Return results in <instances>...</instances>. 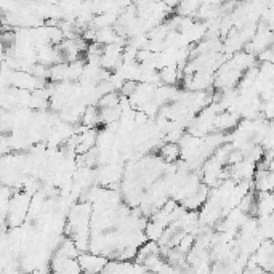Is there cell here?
I'll return each instance as SVG.
<instances>
[{
    "label": "cell",
    "mask_w": 274,
    "mask_h": 274,
    "mask_svg": "<svg viewBox=\"0 0 274 274\" xmlns=\"http://www.w3.org/2000/svg\"><path fill=\"white\" fill-rule=\"evenodd\" d=\"M157 154L166 163H175L180 159V146L178 143H163L159 148Z\"/></svg>",
    "instance_id": "7a4b0ae2"
},
{
    "label": "cell",
    "mask_w": 274,
    "mask_h": 274,
    "mask_svg": "<svg viewBox=\"0 0 274 274\" xmlns=\"http://www.w3.org/2000/svg\"><path fill=\"white\" fill-rule=\"evenodd\" d=\"M159 77H160L162 85L173 87L178 84V80H181V74L178 72L177 68H166L159 71Z\"/></svg>",
    "instance_id": "5b68a950"
},
{
    "label": "cell",
    "mask_w": 274,
    "mask_h": 274,
    "mask_svg": "<svg viewBox=\"0 0 274 274\" xmlns=\"http://www.w3.org/2000/svg\"><path fill=\"white\" fill-rule=\"evenodd\" d=\"M266 274H271V272H266Z\"/></svg>",
    "instance_id": "9c48e42d"
},
{
    "label": "cell",
    "mask_w": 274,
    "mask_h": 274,
    "mask_svg": "<svg viewBox=\"0 0 274 274\" xmlns=\"http://www.w3.org/2000/svg\"><path fill=\"white\" fill-rule=\"evenodd\" d=\"M242 274H247V271H244V272H242Z\"/></svg>",
    "instance_id": "ba28073f"
},
{
    "label": "cell",
    "mask_w": 274,
    "mask_h": 274,
    "mask_svg": "<svg viewBox=\"0 0 274 274\" xmlns=\"http://www.w3.org/2000/svg\"><path fill=\"white\" fill-rule=\"evenodd\" d=\"M135 89H136V82L127 80V82H124V85H122V89H120L119 95L124 96V98H130L131 95H133Z\"/></svg>",
    "instance_id": "52a82bcc"
},
{
    "label": "cell",
    "mask_w": 274,
    "mask_h": 274,
    "mask_svg": "<svg viewBox=\"0 0 274 274\" xmlns=\"http://www.w3.org/2000/svg\"><path fill=\"white\" fill-rule=\"evenodd\" d=\"M120 101V95L113 92V93H107L104 95L100 101H98V109H109V107H117Z\"/></svg>",
    "instance_id": "8992f818"
},
{
    "label": "cell",
    "mask_w": 274,
    "mask_h": 274,
    "mask_svg": "<svg viewBox=\"0 0 274 274\" xmlns=\"http://www.w3.org/2000/svg\"><path fill=\"white\" fill-rule=\"evenodd\" d=\"M120 120V109L117 107H109V109H100V125L107 127L117 124Z\"/></svg>",
    "instance_id": "277c9868"
},
{
    "label": "cell",
    "mask_w": 274,
    "mask_h": 274,
    "mask_svg": "<svg viewBox=\"0 0 274 274\" xmlns=\"http://www.w3.org/2000/svg\"><path fill=\"white\" fill-rule=\"evenodd\" d=\"M107 258L103 255H95L90 252H85V254H79L77 263L80 266L82 274H101L104 266L107 265Z\"/></svg>",
    "instance_id": "6da1fadb"
},
{
    "label": "cell",
    "mask_w": 274,
    "mask_h": 274,
    "mask_svg": "<svg viewBox=\"0 0 274 274\" xmlns=\"http://www.w3.org/2000/svg\"><path fill=\"white\" fill-rule=\"evenodd\" d=\"M80 125L85 128H96L100 125V109L96 106H87L85 113L80 119Z\"/></svg>",
    "instance_id": "3957f363"
}]
</instances>
